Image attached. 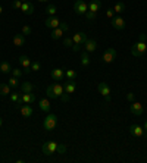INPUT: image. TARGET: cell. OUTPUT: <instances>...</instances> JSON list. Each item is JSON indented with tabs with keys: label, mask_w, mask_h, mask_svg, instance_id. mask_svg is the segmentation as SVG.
Returning a JSON list of instances; mask_svg holds the SVG:
<instances>
[{
	"label": "cell",
	"mask_w": 147,
	"mask_h": 163,
	"mask_svg": "<svg viewBox=\"0 0 147 163\" xmlns=\"http://www.w3.org/2000/svg\"><path fill=\"white\" fill-rule=\"evenodd\" d=\"M22 3H24V2H21V0H15V2L12 3V7H13V9H21Z\"/></svg>",
	"instance_id": "38"
},
{
	"label": "cell",
	"mask_w": 147,
	"mask_h": 163,
	"mask_svg": "<svg viewBox=\"0 0 147 163\" xmlns=\"http://www.w3.org/2000/svg\"><path fill=\"white\" fill-rule=\"evenodd\" d=\"M102 7V3H100V0H91L90 5H88V11L91 12H99V9Z\"/></svg>",
	"instance_id": "20"
},
{
	"label": "cell",
	"mask_w": 147,
	"mask_h": 163,
	"mask_svg": "<svg viewBox=\"0 0 147 163\" xmlns=\"http://www.w3.org/2000/svg\"><path fill=\"white\" fill-rule=\"evenodd\" d=\"M21 115H22L24 118H29V116L33 115V109H31V106H28V104L21 106Z\"/></svg>",
	"instance_id": "23"
},
{
	"label": "cell",
	"mask_w": 147,
	"mask_h": 163,
	"mask_svg": "<svg viewBox=\"0 0 147 163\" xmlns=\"http://www.w3.org/2000/svg\"><path fill=\"white\" fill-rule=\"evenodd\" d=\"M40 69H41L40 62H33L31 63V71H40Z\"/></svg>",
	"instance_id": "37"
},
{
	"label": "cell",
	"mask_w": 147,
	"mask_h": 163,
	"mask_svg": "<svg viewBox=\"0 0 147 163\" xmlns=\"http://www.w3.org/2000/svg\"><path fill=\"white\" fill-rule=\"evenodd\" d=\"M51 38L53 40H57V38H60V37H62L63 35V31L60 28H59V27H57V28H55V29H51Z\"/></svg>",
	"instance_id": "27"
},
{
	"label": "cell",
	"mask_w": 147,
	"mask_h": 163,
	"mask_svg": "<svg viewBox=\"0 0 147 163\" xmlns=\"http://www.w3.org/2000/svg\"><path fill=\"white\" fill-rule=\"evenodd\" d=\"M59 28L62 29L63 33H66V31H68V29H69V27H68V24H65V22H60V25H59Z\"/></svg>",
	"instance_id": "42"
},
{
	"label": "cell",
	"mask_w": 147,
	"mask_h": 163,
	"mask_svg": "<svg viewBox=\"0 0 147 163\" xmlns=\"http://www.w3.org/2000/svg\"><path fill=\"white\" fill-rule=\"evenodd\" d=\"M2 124H3V119L0 118V126H2Z\"/></svg>",
	"instance_id": "48"
},
{
	"label": "cell",
	"mask_w": 147,
	"mask_h": 163,
	"mask_svg": "<svg viewBox=\"0 0 147 163\" xmlns=\"http://www.w3.org/2000/svg\"><path fill=\"white\" fill-rule=\"evenodd\" d=\"M65 75L68 77V79H75V78H77V72L72 71V69H68V71L65 72Z\"/></svg>",
	"instance_id": "33"
},
{
	"label": "cell",
	"mask_w": 147,
	"mask_h": 163,
	"mask_svg": "<svg viewBox=\"0 0 147 163\" xmlns=\"http://www.w3.org/2000/svg\"><path fill=\"white\" fill-rule=\"evenodd\" d=\"M65 152H66V146H65V144H57L56 153H59V154H63Z\"/></svg>",
	"instance_id": "36"
},
{
	"label": "cell",
	"mask_w": 147,
	"mask_h": 163,
	"mask_svg": "<svg viewBox=\"0 0 147 163\" xmlns=\"http://www.w3.org/2000/svg\"><path fill=\"white\" fill-rule=\"evenodd\" d=\"M7 84H9L11 88H16L18 85H19V81H18V78H15V77H11L9 81H7Z\"/></svg>",
	"instance_id": "31"
},
{
	"label": "cell",
	"mask_w": 147,
	"mask_h": 163,
	"mask_svg": "<svg viewBox=\"0 0 147 163\" xmlns=\"http://www.w3.org/2000/svg\"><path fill=\"white\" fill-rule=\"evenodd\" d=\"M21 11H22L25 15H33V13H34V5L29 3V2H24L22 6H21Z\"/></svg>",
	"instance_id": "13"
},
{
	"label": "cell",
	"mask_w": 147,
	"mask_h": 163,
	"mask_svg": "<svg viewBox=\"0 0 147 163\" xmlns=\"http://www.w3.org/2000/svg\"><path fill=\"white\" fill-rule=\"evenodd\" d=\"M13 44L16 46V47H22L25 44V35L24 34H16L13 37Z\"/></svg>",
	"instance_id": "19"
},
{
	"label": "cell",
	"mask_w": 147,
	"mask_h": 163,
	"mask_svg": "<svg viewBox=\"0 0 147 163\" xmlns=\"http://www.w3.org/2000/svg\"><path fill=\"white\" fill-rule=\"evenodd\" d=\"M51 88H53V93H55V96L57 97H60L65 93V88H63V85L62 84H59V82H53L51 84Z\"/></svg>",
	"instance_id": "15"
},
{
	"label": "cell",
	"mask_w": 147,
	"mask_h": 163,
	"mask_svg": "<svg viewBox=\"0 0 147 163\" xmlns=\"http://www.w3.org/2000/svg\"><path fill=\"white\" fill-rule=\"evenodd\" d=\"M12 69H13V68H12V65L9 62H2V63H0V71H2L3 73L12 72Z\"/></svg>",
	"instance_id": "25"
},
{
	"label": "cell",
	"mask_w": 147,
	"mask_h": 163,
	"mask_svg": "<svg viewBox=\"0 0 147 163\" xmlns=\"http://www.w3.org/2000/svg\"><path fill=\"white\" fill-rule=\"evenodd\" d=\"M2 12H3V7H2V6H0V15H2Z\"/></svg>",
	"instance_id": "49"
},
{
	"label": "cell",
	"mask_w": 147,
	"mask_h": 163,
	"mask_svg": "<svg viewBox=\"0 0 147 163\" xmlns=\"http://www.w3.org/2000/svg\"><path fill=\"white\" fill-rule=\"evenodd\" d=\"M146 40H147V34H146V33L140 34V37H138V41H140V43H146Z\"/></svg>",
	"instance_id": "43"
},
{
	"label": "cell",
	"mask_w": 147,
	"mask_h": 163,
	"mask_svg": "<svg viewBox=\"0 0 147 163\" xmlns=\"http://www.w3.org/2000/svg\"><path fill=\"white\" fill-rule=\"evenodd\" d=\"M96 12H91V11H87L85 12V18H87V19H88V21H93V19H94V18H96Z\"/></svg>",
	"instance_id": "35"
},
{
	"label": "cell",
	"mask_w": 147,
	"mask_h": 163,
	"mask_svg": "<svg viewBox=\"0 0 147 163\" xmlns=\"http://www.w3.org/2000/svg\"><path fill=\"white\" fill-rule=\"evenodd\" d=\"M60 97H62V101H69V94L68 93H63Z\"/></svg>",
	"instance_id": "46"
},
{
	"label": "cell",
	"mask_w": 147,
	"mask_h": 163,
	"mask_svg": "<svg viewBox=\"0 0 147 163\" xmlns=\"http://www.w3.org/2000/svg\"><path fill=\"white\" fill-rule=\"evenodd\" d=\"M38 2H47V0H38Z\"/></svg>",
	"instance_id": "50"
},
{
	"label": "cell",
	"mask_w": 147,
	"mask_h": 163,
	"mask_svg": "<svg viewBox=\"0 0 147 163\" xmlns=\"http://www.w3.org/2000/svg\"><path fill=\"white\" fill-rule=\"evenodd\" d=\"M46 94H47V97H49V99H51V100H53V99H56L55 93H53V88H51V84L49 85L47 88H46Z\"/></svg>",
	"instance_id": "32"
},
{
	"label": "cell",
	"mask_w": 147,
	"mask_h": 163,
	"mask_svg": "<svg viewBox=\"0 0 147 163\" xmlns=\"http://www.w3.org/2000/svg\"><path fill=\"white\" fill-rule=\"evenodd\" d=\"M81 65L82 66H88L90 65V55H88V51L82 53V56H81Z\"/></svg>",
	"instance_id": "28"
},
{
	"label": "cell",
	"mask_w": 147,
	"mask_h": 163,
	"mask_svg": "<svg viewBox=\"0 0 147 163\" xmlns=\"http://www.w3.org/2000/svg\"><path fill=\"white\" fill-rule=\"evenodd\" d=\"M88 40V37H87V34L85 33H77L75 35H74V43H77V44H81V46H84V43Z\"/></svg>",
	"instance_id": "11"
},
{
	"label": "cell",
	"mask_w": 147,
	"mask_h": 163,
	"mask_svg": "<svg viewBox=\"0 0 147 163\" xmlns=\"http://www.w3.org/2000/svg\"><path fill=\"white\" fill-rule=\"evenodd\" d=\"M130 134L134 135V137H143V134H144V128H141L140 125H131Z\"/></svg>",
	"instance_id": "12"
},
{
	"label": "cell",
	"mask_w": 147,
	"mask_h": 163,
	"mask_svg": "<svg viewBox=\"0 0 147 163\" xmlns=\"http://www.w3.org/2000/svg\"><path fill=\"white\" fill-rule=\"evenodd\" d=\"M84 46H85V51L91 53V51H94L97 49V41L96 40H93V38H88L84 43Z\"/></svg>",
	"instance_id": "14"
},
{
	"label": "cell",
	"mask_w": 147,
	"mask_h": 163,
	"mask_svg": "<svg viewBox=\"0 0 147 163\" xmlns=\"http://www.w3.org/2000/svg\"><path fill=\"white\" fill-rule=\"evenodd\" d=\"M0 96H11V87L9 84H0Z\"/></svg>",
	"instance_id": "24"
},
{
	"label": "cell",
	"mask_w": 147,
	"mask_h": 163,
	"mask_svg": "<svg viewBox=\"0 0 147 163\" xmlns=\"http://www.w3.org/2000/svg\"><path fill=\"white\" fill-rule=\"evenodd\" d=\"M130 112L136 116H141L144 113V109H143V104L141 103H137V101H132L131 103V107H130Z\"/></svg>",
	"instance_id": "7"
},
{
	"label": "cell",
	"mask_w": 147,
	"mask_h": 163,
	"mask_svg": "<svg viewBox=\"0 0 147 163\" xmlns=\"http://www.w3.org/2000/svg\"><path fill=\"white\" fill-rule=\"evenodd\" d=\"M63 88H65V93H68V94H74V91L77 88V85L74 82V79H68V82L63 85Z\"/></svg>",
	"instance_id": "18"
},
{
	"label": "cell",
	"mask_w": 147,
	"mask_h": 163,
	"mask_svg": "<svg viewBox=\"0 0 147 163\" xmlns=\"http://www.w3.org/2000/svg\"><path fill=\"white\" fill-rule=\"evenodd\" d=\"M97 90H99V93L105 97V101H106V103L110 101V88H109V85L106 84V82H99Z\"/></svg>",
	"instance_id": "5"
},
{
	"label": "cell",
	"mask_w": 147,
	"mask_h": 163,
	"mask_svg": "<svg viewBox=\"0 0 147 163\" xmlns=\"http://www.w3.org/2000/svg\"><path fill=\"white\" fill-rule=\"evenodd\" d=\"M11 100L13 101V103L19 104V106L24 104L22 103V94H19V93H16V91H15V93H11Z\"/></svg>",
	"instance_id": "22"
},
{
	"label": "cell",
	"mask_w": 147,
	"mask_h": 163,
	"mask_svg": "<svg viewBox=\"0 0 147 163\" xmlns=\"http://www.w3.org/2000/svg\"><path fill=\"white\" fill-rule=\"evenodd\" d=\"M21 2H28V0H21Z\"/></svg>",
	"instance_id": "51"
},
{
	"label": "cell",
	"mask_w": 147,
	"mask_h": 163,
	"mask_svg": "<svg viewBox=\"0 0 147 163\" xmlns=\"http://www.w3.org/2000/svg\"><path fill=\"white\" fill-rule=\"evenodd\" d=\"M127 100L132 103V101H136V96H134L132 93H128V94H127Z\"/></svg>",
	"instance_id": "44"
},
{
	"label": "cell",
	"mask_w": 147,
	"mask_h": 163,
	"mask_svg": "<svg viewBox=\"0 0 147 163\" xmlns=\"http://www.w3.org/2000/svg\"><path fill=\"white\" fill-rule=\"evenodd\" d=\"M38 106L43 112H50V101L47 100V99H41L38 101Z\"/></svg>",
	"instance_id": "21"
},
{
	"label": "cell",
	"mask_w": 147,
	"mask_h": 163,
	"mask_svg": "<svg viewBox=\"0 0 147 163\" xmlns=\"http://www.w3.org/2000/svg\"><path fill=\"white\" fill-rule=\"evenodd\" d=\"M35 94H33V93H24L22 94V103L24 104H31V103H34L35 101Z\"/></svg>",
	"instance_id": "17"
},
{
	"label": "cell",
	"mask_w": 147,
	"mask_h": 163,
	"mask_svg": "<svg viewBox=\"0 0 147 163\" xmlns=\"http://www.w3.org/2000/svg\"><path fill=\"white\" fill-rule=\"evenodd\" d=\"M22 34H24V35H29V34H31V27L25 25V27L22 28Z\"/></svg>",
	"instance_id": "40"
},
{
	"label": "cell",
	"mask_w": 147,
	"mask_h": 163,
	"mask_svg": "<svg viewBox=\"0 0 147 163\" xmlns=\"http://www.w3.org/2000/svg\"><path fill=\"white\" fill-rule=\"evenodd\" d=\"M106 16H108L109 19H113V16H115V11H113V9H108V12H106Z\"/></svg>",
	"instance_id": "41"
},
{
	"label": "cell",
	"mask_w": 147,
	"mask_h": 163,
	"mask_svg": "<svg viewBox=\"0 0 147 163\" xmlns=\"http://www.w3.org/2000/svg\"><path fill=\"white\" fill-rule=\"evenodd\" d=\"M112 21V27L115 29H118V31H121V29H124L125 28V21H124V18L121 16H113V19H110Z\"/></svg>",
	"instance_id": "9"
},
{
	"label": "cell",
	"mask_w": 147,
	"mask_h": 163,
	"mask_svg": "<svg viewBox=\"0 0 147 163\" xmlns=\"http://www.w3.org/2000/svg\"><path fill=\"white\" fill-rule=\"evenodd\" d=\"M57 125V116L55 113H50V115H47L43 121V126H44L46 131H53L56 128Z\"/></svg>",
	"instance_id": "1"
},
{
	"label": "cell",
	"mask_w": 147,
	"mask_h": 163,
	"mask_svg": "<svg viewBox=\"0 0 147 163\" xmlns=\"http://www.w3.org/2000/svg\"><path fill=\"white\" fill-rule=\"evenodd\" d=\"M44 25H46V28L55 29V28H57V27L60 25V21H59V18H56V16H49L44 21Z\"/></svg>",
	"instance_id": "8"
},
{
	"label": "cell",
	"mask_w": 147,
	"mask_h": 163,
	"mask_svg": "<svg viewBox=\"0 0 147 163\" xmlns=\"http://www.w3.org/2000/svg\"><path fill=\"white\" fill-rule=\"evenodd\" d=\"M113 11H115V13H122L125 11V5L122 2H116L115 6H113Z\"/></svg>",
	"instance_id": "29"
},
{
	"label": "cell",
	"mask_w": 147,
	"mask_h": 163,
	"mask_svg": "<svg viewBox=\"0 0 147 163\" xmlns=\"http://www.w3.org/2000/svg\"><path fill=\"white\" fill-rule=\"evenodd\" d=\"M88 11V5L85 3L84 0H77L74 3V12L77 15H85V12Z\"/></svg>",
	"instance_id": "4"
},
{
	"label": "cell",
	"mask_w": 147,
	"mask_h": 163,
	"mask_svg": "<svg viewBox=\"0 0 147 163\" xmlns=\"http://www.w3.org/2000/svg\"><path fill=\"white\" fill-rule=\"evenodd\" d=\"M56 148H57L56 141H47V143L43 144L41 152H43V154H46V156H50V154H55V153H56Z\"/></svg>",
	"instance_id": "3"
},
{
	"label": "cell",
	"mask_w": 147,
	"mask_h": 163,
	"mask_svg": "<svg viewBox=\"0 0 147 163\" xmlns=\"http://www.w3.org/2000/svg\"><path fill=\"white\" fill-rule=\"evenodd\" d=\"M24 71H21V69H12V77H15V78H19V77H22Z\"/></svg>",
	"instance_id": "34"
},
{
	"label": "cell",
	"mask_w": 147,
	"mask_h": 163,
	"mask_svg": "<svg viewBox=\"0 0 147 163\" xmlns=\"http://www.w3.org/2000/svg\"><path fill=\"white\" fill-rule=\"evenodd\" d=\"M102 59H103V62H105V63H112L113 60L116 59V50L112 49V47H109L108 50H105Z\"/></svg>",
	"instance_id": "6"
},
{
	"label": "cell",
	"mask_w": 147,
	"mask_h": 163,
	"mask_svg": "<svg viewBox=\"0 0 147 163\" xmlns=\"http://www.w3.org/2000/svg\"><path fill=\"white\" fill-rule=\"evenodd\" d=\"M146 50H147L146 43H140V41L131 47V53H132V56H136V57H141L146 53Z\"/></svg>",
	"instance_id": "2"
},
{
	"label": "cell",
	"mask_w": 147,
	"mask_h": 163,
	"mask_svg": "<svg viewBox=\"0 0 147 163\" xmlns=\"http://www.w3.org/2000/svg\"><path fill=\"white\" fill-rule=\"evenodd\" d=\"M71 49H72L74 51H79V49H81V44H77V43H74Z\"/></svg>",
	"instance_id": "45"
},
{
	"label": "cell",
	"mask_w": 147,
	"mask_h": 163,
	"mask_svg": "<svg viewBox=\"0 0 147 163\" xmlns=\"http://www.w3.org/2000/svg\"><path fill=\"white\" fill-rule=\"evenodd\" d=\"M46 13H47L49 16H55V13H56V6L49 5L47 7H46Z\"/></svg>",
	"instance_id": "30"
},
{
	"label": "cell",
	"mask_w": 147,
	"mask_h": 163,
	"mask_svg": "<svg viewBox=\"0 0 147 163\" xmlns=\"http://www.w3.org/2000/svg\"><path fill=\"white\" fill-rule=\"evenodd\" d=\"M72 44H74V41L71 38H65V40H63V46H65V47H72Z\"/></svg>",
	"instance_id": "39"
},
{
	"label": "cell",
	"mask_w": 147,
	"mask_h": 163,
	"mask_svg": "<svg viewBox=\"0 0 147 163\" xmlns=\"http://www.w3.org/2000/svg\"><path fill=\"white\" fill-rule=\"evenodd\" d=\"M144 131H147V121H146V124H144Z\"/></svg>",
	"instance_id": "47"
},
{
	"label": "cell",
	"mask_w": 147,
	"mask_h": 163,
	"mask_svg": "<svg viewBox=\"0 0 147 163\" xmlns=\"http://www.w3.org/2000/svg\"><path fill=\"white\" fill-rule=\"evenodd\" d=\"M18 62H19V65H21V66H22L24 69H27V68H31V63H33V60H31V59H29L28 56L22 55V56H19Z\"/></svg>",
	"instance_id": "16"
},
{
	"label": "cell",
	"mask_w": 147,
	"mask_h": 163,
	"mask_svg": "<svg viewBox=\"0 0 147 163\" xmlns=\"http://www.w3.org/2000/svg\"><path fill=\"white\" fill-rule=\"evenodd\" d=\"M33 84L31 82H28V81H25V82H22L21 84V90H22V93H33Z\"/></svg>",
	"instance_id": "26"
},
{
	"label": "cell",
	"mask_w": 147,
	"mask_h": 163,
	"mask_svg": "<svg viewBox=\"0 0 147 163\" xmlns=\"http://www.w3.org/2000/svg\"><path fill=\"white\" fill-rule=\"evenodd\" d=\"M63 75H65V73H63V69H60V68H55V69L51 71V73H50L51 79H53V81H56V82L62 81Z\"/></svg>",
	"instance_id": "10"
}]
</instances>
